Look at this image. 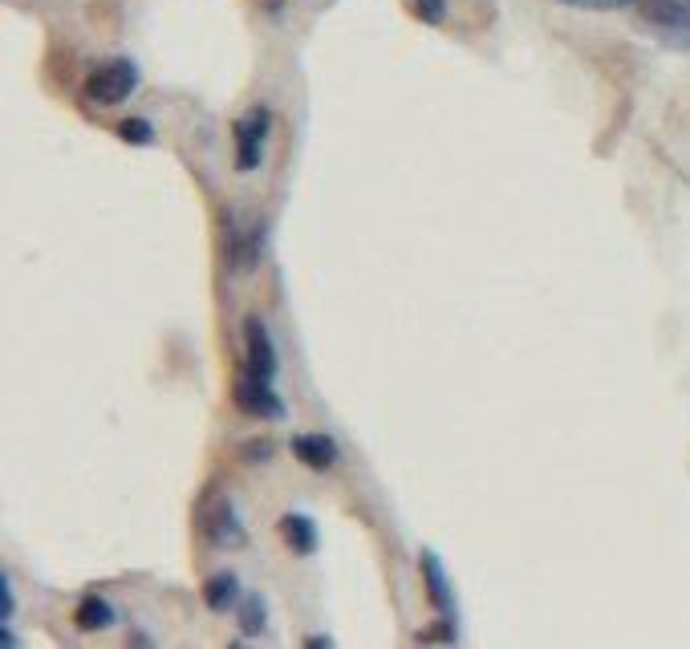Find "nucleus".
<instances>
[{"label":"nucleus","instance_id":"f257e3e1","mask_svg":"<svg viewBox=\"0 0 690 649\" xmlns=\"http://www.w3.org/2000/svg\"><path fill=\"white\" fill-rule=\"evenodd\" d=\"M139 86V65L130 58H115V61H102L98 70L86 77V98L94 106H118L127 101Z\"/></svg>","mask_w":690,"mask_h":649},{"label":"nucleus","instance_id":"f03ea898","mask_svg":"<svg viewBox=\"0 0 690 649\" xmlns=\"http://www.w3.org/2000/svg\"><path fill=\"white\" fill-rule=\"evenodd\" d=\"M269 127H273V115L264 106H252L236 122V163H240V171H257L260 167V155H264V143H269Z\"/></svg>","mask_w":690,"mask_h":649},{"label":"nucleus","instance_id":"7ed1b4c3","mask_svg":"<svg viewBox=\"0 0 690 649\" xmlns=\"http://www.w3.org/2000/svg\"><path fill=\"white\" fill-rule=\"evenodd\" d=\"M231 402H236V410L248 414V419H285V406H281V398L273 394L269 377H257V374L236 377Z\"/></svg>","mask_w":690,"mask_h":649},{"label":"nucleus","instance_id":"20e7f679","mask_svg":"<svg viewBox=\"0 0 690 649\" xmlns=\"http://www.w3.org/2000/svg\"><path fill=\"white\" fill-rule=\"evenodd\" d=\"M245 349H248V374L257 377H276V346L273 337H269V325L260 317H248L245 321Z\"/></svg>","mask_w":690,"mask_h":649},{"label":"nucleus","instance_id":"39448f33","mask_svg":"<svg viewBox=\"0 0 690 649\" xmlns=\"http://www.w3.org/2000/svg\"><path fill=\"white\" fill-rule=\"evenodd\" d=\"M203 519H207L203 532H207V540L219 544V549H240V544L248 540L245 528H240V519H236V512H231L228 504H216Z\"/></svg>","mask_w":690,"mask_h":649},{"label":"nucleus","instance_id":"423d86ee","mask_svg":"<svg viewBox=\"0 0 690 649\" xmlns=\"http://www.w3.org/2000/svg\"><path fill=\"white\" fill-rule=\"evenodd\" d=\"M293 455L305 467H313V471H330L333 462H337V443H333L330 434H297L293 438Z\"/></svg>","mask_w":690,"mask_h":649},{"label":"nucleus","instance_id":"0eeeda50","mask_svg":"<svg viewBox=\"0 0 690 649\" xmlns=\"http://www.w3.org/2000/svg\"><path fill=\"white\" fill-rule=\"evenodd\" d=\"M281 536H285V544L297 552V556L317 552V524L309 516H297V512L281 516Z\"/></svg>","mask_w":690,"mask_h":649},{"label":"nucleus","instance_id":"6e6552de","mask_svg":"<svg viewBox=\"0 0 690 649\" xmlns=\"http://www.w3.org/2000/svg\"><path fill=\"white\" fill-rule=\"evenodd\" d=\"M73 621H78V629H82V634H94V629H106V625L115 621V609L106 605L98 592H90V597H82V605H78Z\"/></svg>","mask_w":690,"mask_h":649},{"label":"nucleus","instance_id":"1a4fd4ad","mask_svg":"<svg viewBox=\"0 0 690 649\" xmlns=\"http://www.w3.org/2000/svg\"><path fill=\"white\" fill-rule=\"evenodd\" d=\"M423 577H427V589H431L435 609L451 617L455 601H451V585H447V577H443V568H439V556H435V552H427V556H423Z\"/></svg>","mask_w":690,"mask_h":649},{"label":"nucleus","instance_id":"9d476101","mask_svg":"<svg viewBox=\"0 0 690 649\" xmlns=\"http://www.w3.org/2000/svg\"><path fill=\"white\" fill-rule=\"evenodd\" d=\"M236 589H240V580L231 577V573H219V577L207 580V589H203V601H207V609L224 613V609L236 601Z\"/></svg>","mask_w":690,"mask_h":649},{"label":"nucleus","instance_id":"9b49d317","mask_svg":"<svg viewBox=\"0 0 690 649\" xmlns=\"http://www.w3.org/2000/svg\"><path fill=\"white\" fill-rule=\"evenodd\" d=\"M240 629L248 637H257L264 629V597H248L245 605H240Z\"/></svg>","mask_w":690,"mask_h":649},{"label":"nucleus","instance_id":"f8f14e48","mask_svg":"<svg viewBox=\"0 0 690 649\" xmlns=\"http://www.w3.org/2000/svg\"><path fill=\"white\" fill-rule=\"evenodd\" d=\"M118 134H122V143H139V146L155 143V130H151V122H143V118H127V122L118 127Z\"/></svg>","mask_w":690,"mask_h":649},{"label":"nucleus","instance_id":"ddd939ff","mask_svg":"<svg viewBox=\"0 0 690 649\" xmlns=\"http://www.w3.org/2000/svg\"><path fill=\"white\" fill-rule=\"evenodd\" d=\"M415 16L418 21H431V25H439L447 16V0H415Z\"/></svg>","mask_w":690,"mask_h":649},{"label":"nucleus","instance_id":"4468645a","mask_svg":"<svg viewBox=\"0 0 690 649\" xmlns=\"http://www.w3.org/2000/svg\"><path fill=\"white\" fill-rule=\"evenodd\" d=\"M245 455H252L248 462H264L269 455H273V443H269V438H257V443H248L245 447Z\"/></svg>","mask_w":690,"mask_h":649},{"label":"nucleus","instance_id":"2eb2a0df","mask_svg":"<svg viewBox=\"0 0 690 649\" xmlns=\"http://www.w3.org/2000/svg\"><path fill=\"white\" fill-rule=\"evenodd\" d=\"M561 4H569V9H618L626 0H561Z\"/></svg>","mask_w":690,"mask_h":649}]
</instances>
